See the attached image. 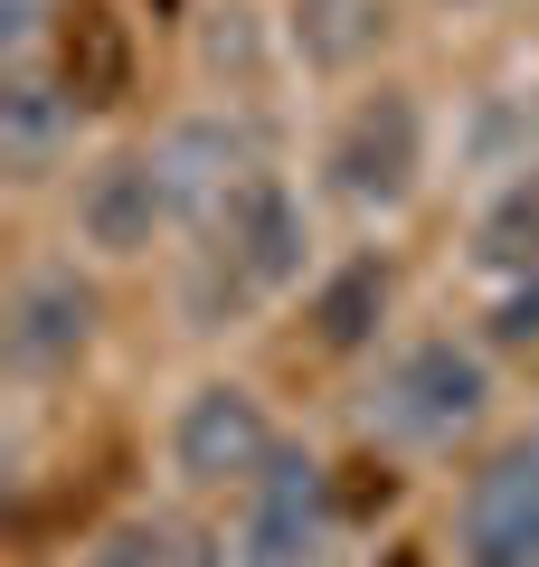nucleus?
<instances>
[{
  "mask_svg": "<svg viewBox=\"0 0 539 567\" xmlns=\"http://www.w3.org/2000/svg\"><path fill=\"white\" fill-rule=\"evenodd\" d=\"M322 227L332 218H322V199H313L303 171H284V162L256 171L200 237H180V256H171L180 331H190V341H227V331H256V322H275L284 303H303L313 275L332 265Z\"/></svg>",
  "mask_w": 539,
  "mask_h": 567,
  "instance_id": "1",
  "label": "nucleus"
},
{
  "mask_svg": "<svg viewBox=\"0 0 539 567\" xmlns=\"http://www.w3.org/2000/svg\"><path fill=\"white\" fill-rule=\"evenodd\" d=\"M350 425L398 464H474L501 425V360L474 322H407L350 388Z\"/></svg>",
  "mask_w": 539,
  "mask_h": 567,
  "instance_id": "2",
  "label": "nucleus"
},
{
  "mask_svg": "<svg viewBox=\"0 0 539 567\" xmlns=\"http://www.w3.org/2000/svg\"><path fill=\"white\" fill-rule=\"evenodd\" d=\"M303 181H313L322 218H340L350 237H388V227L445 181V123H436V104H426L407 76L350 85V95L332 104V123L313 133Z\"/></svg>",
  "mask_w": 539,
  "mask_h": 567,
  "instance_id": "3",
  "label": "nucleus"
},
{
  "mask_svg": "<svg viewBox=\"0 0 539 567\" xmlns=\"http://www.w3.org/2000/svg\"><path fill=\"white\" fill-rule=\"evenodd\" d=\"M104 350V275L77 246H39V256L10 265V293H0V379L10 398H58L95 369Z\"/></svg>",
  "mask_w": 539,
  "mask_h": 567,
  "instance_id": "4",
  "label": "nucleus"
},
{
  "mask_svg": "<svg viewBox=\"0 0 539 567\" xmlns=\"http://www.w3.org/2000/svg\"><path fill=\"white\" fill-rule=\"evenodd\" d=\"M284 445H294V435H284L275 398H265L256 379H237V369H200V379L171 398V416H161V473H171V502L227 511Z\"/></svg>",
  "mask_w": 539,
  "mask_h": 567,
  "instance_id": "5",
  "label": "nucleus"
},
{
  "mask_svg": "<svg viewBox=\"0 0 539 567\" xmlns=\"http://www.w3.org/2000/svg\"><path fill=\"white\" fill-rule=\"evenodd\" d=\"M67 246H77L95 275L180 256V199H171V171H161L152 133L85 152V171L67 181Z\"/></svg>",
  "mask_w": 539,
  "mask_h": 567,
  "instance_id": "6",
  "label": "nucleus"
},
{
  "mask_svg": "<svg viewBox=\"0 0 539 567\" xmlns=\"http://www.w3.org/2000/svg\"><path fill=\"white\" fill-rule=\"evenodd\" d=\"M227 520V567H332L340 548V492H332V464L313 445H284L237 502L218 511Z\"/></svg>",
  "mask_w": 539,
  "mask_h": 567,
  "instance_id": "7",
  "label": "nucleus"
},
{
  "mask_svg": "<svg viewBox=\"0 0 539 567\" xmlns=\"http://www.w3.org/2000/svg\"><path fill=\"white\" fill-rule=\"evenodd\" d=\"M445 548H455V567H539V416L492 435L455 473Z\"/></svg>",
  "mask_w": 539,
  "mask_h": 567,
  "instance_id": "8",
  "label": "nucleus"
},
{
  "mask_svg": "<svg viewBox=\"0 0 539 567\" xmlns=\"http://www.w3.org/2000/svg\"><path fill=\"white\" fill-rule=\"evenodd\" d=\"M152 152H161V171H171L180 237H200V227L218 218V208L237 199L256 171H275V162H284L256 104H209V95H200V104H180V114L152 133Z\"/></svg>",
  "mask_w": 539,
  "mask_h": 567,
  "instance_id": "9",
  "label": "nucleus"
},
{
  "mask_svg": "<svg viewBox=\"0 0 539 567\" xmlns=\"http://www.w3.org/2000/svg\"><path fill=\"white\" fill-rule=\"evenodd\" d=\"M95 152L85 85L67 58L48 66H0V181L10 189H67Z\"/></svg>",
  "mask_w": 539,
  "mask_h": 567,
  "instance_id": "10",
  "label": "nucleus"
},
{
  "mask_svg": "<svg viewBox=\"0 0 539 567\" xmlns=\"http://www.w3.org/2000/svg\"><path fill=\"white\" fill-rule=\"evenodd\" d=\"M398 265H388V246H340L332 265L313 275V293H303V341L322 350V360H350L369 369L388 341H398Z\"/></svg>",
  "mask_w": 539,
  "mask_h": 567,
  "instance_id": "11",
  "label": "nucleus"
},
{
  "mask_svg": "<svg viewBox=\"0 0 539 567\" xmlns=\"http://www.w3.org/2000/svg\"><path fill=\"white\" fill-rule=\"evenodd\" d=\"M190 76H200L209 104H256L275 85H294V58H284V10L275 0H200L190 10Z\"/></svg>",
  "mask_w": 539,
  "mask_h": 567,
  "instance_id": "12",
  "label": "nucleus"
},
{
  "mask_svg": "<svg viewBox=\"0 0 539 567\" xmlns=\"http://www.w3.org/2000/svg\"><path fill=\"white\" fill-rule=\"evenodd\" d=\"M284 10V58L294 85H369L388 48L407 39V0H275Z\"/></svg>",
  "mask_w": 539,
  "mask_h": 567,
  "instance_id": "13",
  "label": "nucleus"
},
{
  "mask_svg": "<svg viewBox=\"0 0 539 567\" xmlns=\"http://www.w3.org/2000/svg\"><path fill=\"white\" fill-rule=\"evenodd\" d=\"M530 162H539V76H492L474 95H455V114H445V181L492 189Z\"/></svg>",
  "mask_w": 539,
  "mask_h": 567,
  "instance_id": "14",
  "label": "nucleus"
},
{
  "mask_svg": "<svg viewBox=\"0 0 539 567\" xmlns=\"http://www.w3.org/2000/svg\"><path fill=\"white\" fill-rule=\"evenodd\" d=\"M67 567H227V520L190 502H142L95 520L67 548Z\"/></svg>",
  "mask_w": 539,
  "mask_h": 567,
  "instance_id": "15",
  "label": "nucleus"
},
{
  "mask_svg": "<svg viewBox=\"0 0 539 567\" xmlns=\"http://www.w3.org/2000/svg\"><path fill=\"white\" fill-rule=\"evenodd\" d=\"M464 265L482 275V293L539 275V162L492 181V189H474V208H464Z\"/></svg>",
  "mask_w": 539,
  "mask_h": 567,
  "instance_id": "16",
  "label": "nucleus"
},
{
  "mask_svg": "<svg viewBox=\"0 0 539 567\" xmlns=\"http://www.w3.org/2000/svg\"><path fill=\"white\" fill-rule=\"evenodd\" d=\"M67 39V0H0V66H48Z\"/></svg>",
  "mask_w": 539,
  "mask_h": 567,
  "instance_id": "17",
  "label": "nucleus"
}]
</instances>
